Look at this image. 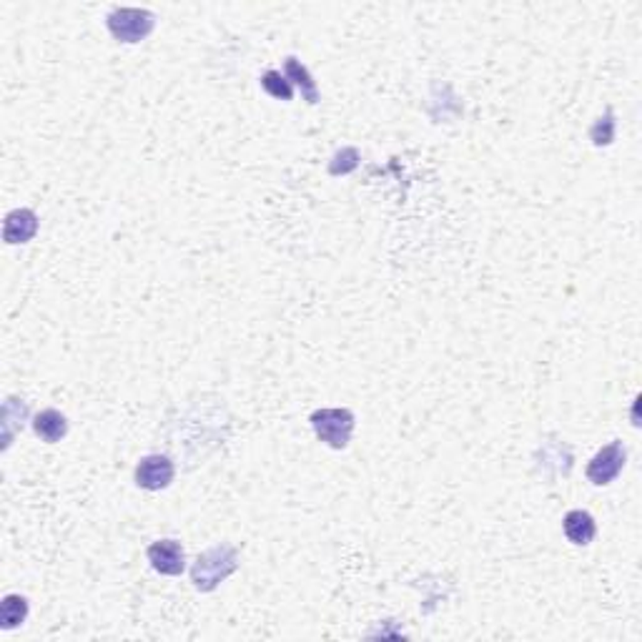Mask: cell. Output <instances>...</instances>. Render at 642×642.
<instances>
[{
    "instance_id": "52a82bcc",
    "label": "cell",
    "mask_w": 642,
    "mask_h": 642,
    "mask_svg": "<svg viewBox=\"0 0 642 642\" xmlns=\"http://www.w3.org/2000/svg\"><path fill=\"white\" fill-rule=\"evenodd\" d=\"M36 234H38V216L31 209H13L3 221L5 244H28Z\"/></svg>"
},
{
    "instance_id": "9c48e42d",
    "label": "cell",
    "mask_w": 642,
    "mask_h": 642,
    "mask_svg": "<svg viewBox=\"0 0 642 642\" xmlns=\"http://www.w3.org/2000/svg\"><path fill=\"white\" fill-rule=\"evenodd\" d=\"M33 432H36L43 442L56 444V442H61V439L68 434V419H66V414H61L58 409H43L41 414L33 417Z\"/></svg>"
},
{
    "instance_id": "8992f818",
    "label": "cell",
    "mask_w": 642,
    "mask_h": 642,
    "mask_svg": "<svg viewBox=\"0 0 642 642\" xmlns=\"http://www.w3.org/2000/svg\"><path fill=\"white\" fill-rule=\"evenodd\" d=\"M146 557L158 575L178 577L186 570V552L178 540H158L146 550Z\"/></svg>"
},
{
    "instance_id": "ba28073f",
    "label": "cell",
    "mask_w": 642,
    "mask_h": 642,
    "mask_svg": "<svg viewBox=\"0 0 642 642\" xmlns=\"http://www.w3.org/2000/svg\"><path fill=\"white\" fill-rule=\"evenodd\" d=\"M562 530H565V537L577 545V547H587L595 535H597V525H595V517L590 512L585 510H570L565 515L562 520Z\"/></svg>"
},
{
    "instance_id": "6da1fadb",
    "label": "cell",
    "mask_w": 642,
    "mask_h": 642,
    "mask_svg": "<svg viewBox=\"0 0 642 642\" xmlns=\"http://www.w3.org/2000/svg\"><path fill=\"white\" fill-rule=\"evenodd\" d=\"M239 570V552L231 545H216L191 567V582L199 592H214L224 580H229Z\"/></svg>"
},
{
    "instance_id": "3957f363",
    "label": "cell",
    "mask_w": 642,
    "mask_h": 642,
    "mask_svg": "<svg viewBox=\"0 0 642 642\" xmlns=\"http://www.w3.org/2000/svg\"><path fill=\"white\" fill-rule=\"evenodd\" d=\"M106 28L118 43H141L156 28V15L143 8H116L106 15Z\"/></svg>"
},
{
    "instance_id": "7a4b0ae2",
    "label": "cell",
    "mask_w": 642,
    "mask_h": 642,
    "mask_svg": "<svg viewBox=\"0 0 642 642\" xmlns=\"http://www.w3.org/2000/svg\"><path fill=\"white\" fill-rule=\"evenodd\" d=\"M311 429L314 434L327 447L331 449H347L349 442H352V434H354V427H357V417L352 409H316L311 414Z\"/></svg>"
},
{
    "instance_id": "5bb4252c",
    "label": "cell",
    "mask_w": 642,
    "mask_h": 642,
    "mask_svg": "<svg viewBox=\"0 0 642 642\" xmlns=\"http://www.w3.org/2000/svg\"><path fill=\"white\" fill-rule=\"evenodd\" d=\"M359 166V153L357 148H341V151L334 156V161L329 166V174L339 176V174H349L354 171Z\"/></svg>"
},
{
    "instance_id": "4fadbf2b",
    "label": "cell",
    "mask_w": 642,
    "mask_h": 642,
    "mask_svg": "<svg viewBox=\"0 0 642 642\" xmlns=\"http://www.w3.org/2000/svg\"><path fill=\"white\" fill-rule=\"evenodd\" d=\"M615 131H617V121H615V113H612V108H607L605 111V116H600L597 121H595V126L590 128V141L597 146V148H602V146H610L612 141H615Z\"/></svg>"
},
{
    "instance_id": "277c9868",
    "label": "cell",
    "mask_w": 642,
    "mask_h": 642,
    "mask_svg": "<svg viewBox=\"0 0 642 642\" xmlns=\"http://www.w3.org/2000/svg\"><path fill=\"white\" fill-rule=\"evenodd\" d=\"M625 462H627V452L622 447L620 439H615V442L605 444V447L590 459V464H587V479H590L595 487H607V484H612L615 479L620 477V472L625 469Z\"/></svg>"
},
{
    "instance_id": "7c38bea8",
    "label": "cell",
    "mask_w": 642,
    "mask_h": 642,
    "mask_svg": "<svg viewBox=\"0 0 642 642\" xmlns=\"http://www.w3.org/2000/svg\"><path fill=\"white\" fill-rule=\"evenodd\" d=\"M261 88L271 98H279V101H291L294 98V86L286 76H281V71H266L261 76Z\"/></svg>"
},
{
    "instance_id": "30bf717a",
    "label": "cell",
    "mask_w": 642,
    "mask_h": 642,
    "mask_svg": "<svg viewBox=\"0 0 642 642\" xmlns=\"http://www.w3.org/2000/svg\"><path fill=\"white\" fill-rule=\"evenodd\" d=\"M284 76L291 81V86H296V88L301 91L306 103H311V106L319 103V88H316V81L311 78L309 68H306L304 63L299 61V58H294V56H289V58H286Z\"/></svg>"
},
{
    "instance_id": "8fae6325",
    "label": "cell",
    "mask_w": 642,
    "mask_h": 642,
    "mask_svg": "<svg viewBox=\"0 0 642 642\" xmlns=\"http://www.w3.org/2000/svg\"><path fill=\"white\" fill-rule=\"evenodd\" d=\"M28 617V600L23 595H5L0 602V627L15 630Z\"/></svg>"
},
{
    "instance_id": "5b68a950",
    "label": "cell",
    "mask_w": 642,
    "mask_h": 642,
    "mask_svg": "<svg viewBox=\"0 0 642 642\" xmlns=\"http://www.w3.org/2000/svg\"><path fill=\"white\" fill-rule=\"evenodd\" d=\"M136 484L141 490L148 492H161L166 487H171V482L176 477V467L171 457L166 454H148L136 464Z\"/></svg>"
}]
</instances>
